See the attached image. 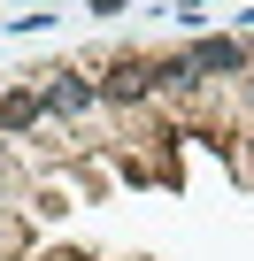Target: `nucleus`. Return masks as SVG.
<instances>
[{"mask_svg": "<svg viewBox=\"0 0 254 261\" xmlns=\"http://www.w3.org/2000/svg\"><path fill=\"white\" fill-rule=\"evenodd\" d=\"M239 62H246V46H239V39H208V46H193V54H185V69H193V77H239Z\"/></svg>", "mask_w": 254, "mask_h": 261, "instance_id": "f257e3e1", "label": "nucleus"}, {"mask_svg": "<svg viewBox=\"0 0 254 261\" xmlns=\"http://www.w3.org/2000/svg\"><path fill=\"white\" fill-rule=\"evenodd\" d=\"M85 100H93V85H85V77H70V69H62V77H47V108H85Z\"/></svg>", "mask_w": 254, "mask_h": 261, "instance_id": "f03ea898", "label": "nucleus"}]
</instances>
